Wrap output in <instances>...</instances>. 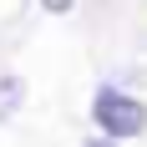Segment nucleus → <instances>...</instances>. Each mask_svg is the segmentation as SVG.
Here are the masks:
<instances>
[{
	"mask_svg": "<svg viewBox=\"0 0 147 147\" xmlns=\"http://www.w3.org/2000/svg\"><path fill=\"white\" fill-rule=\"evenodd\" d=\"M96 127H102L107 137H142L147 132V107L137 102V96H127V91H117V86H102L96 91Z\"/></svg>",
	"mask_w": 147,
	"mask_h": 147,
	"instance_id": "nucleus-1",
	"label": "nucleus"
},
{
	"mask_svg": "<svg viewBox=\"0 0 147 147\" xmlns=\"http://www.w3.org/2000/svg\"><path fill=\"white\" fill-rule=\"evenodd\" d=\"M20 96H26V81L20 76H0V122L20 112Z\"/></svg>",
	"mask_w": 147,
	"mask_h": 147,
	"instance_id": "nucleus-2",
	"label": "nucleus"
},
{
	"mask_svg": "<svg viewBox=\"0 0 147 147\" xmlns=\"http://www.w3.org/2000/svg\"><path fill=\"white\" fill-rule=\"evenodd\" d=\"M41 5H46V10H51V15H61V10H71L76 0H41Z\"/></svg>",
	"mask_w": 147,
	"mask_h": 147,
	"instance_id": "nucleus-3",
	"label": "nucleus"
},
{
	"mask_svg": "<svg viewBox=\"0 0 147 147\" xmlns=\"http://www.w3.org/2000/svg\"><path fill=\"white\" fill-rule=\"evenodd\" d=\"M86 147H117V137H96V142H86Z\"/></svg>",
	"mask_w": 147,
	"mask_h": 147,
	"instance_id": "nucleus-4",
	"label": "nucleus"
}]
</instances>
